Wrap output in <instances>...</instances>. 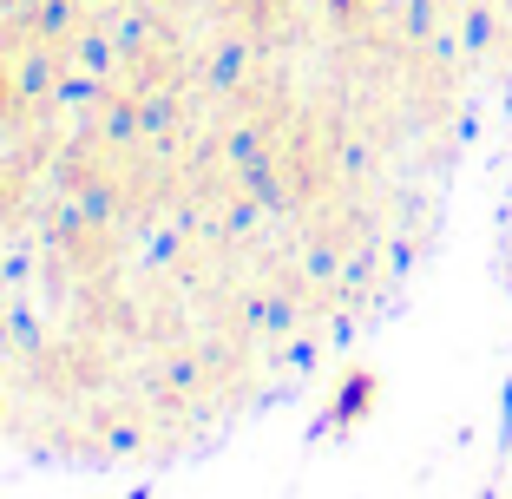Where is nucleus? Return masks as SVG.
<instances>
[{"mask_svg": "<svg viewBox=\"0 0 512 499\" xmlns=\"http://www.w3.org/2000/svg\"><path fill=\"white\" fill-rule=\"evenodd\" d=\"M132 499H151V493H132Z\"/></svg>", "mask_w": 512, "mask_h": 499, "instance_id": "f257e3e1", "label": "nucleus"}]
</instances>
